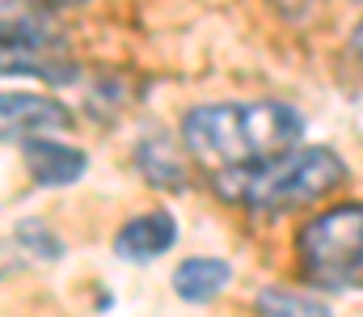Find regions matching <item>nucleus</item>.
I'll list each match as a JSON object with an SVG mask.
<instances>
[{
	"instance_id": "nucleus-12",
	"label": "nucleus",
	"mask_w": 363,
	"mask_h": 317,
	"mask_svg": "<svg viewBox=\"0 0 363 317\" xmlns=\"http://www.w3.org/2000/svg\"><path fill=\"white\" fill-rule=\"evenodd\" d=\"M258 309H262V313H291V317L330 313L321 301H313V296H291V292H262V296H258Z\"/></svg>"
},
{
	"instance_id": "nucleus-10",
	"label": "nucleus",
	"mask_w": 363,
	"mask_h": 317,
	"mask_svg": "<svg viewBox=\"0 0 363 317\" xmlns=\"http://www.w3.org/2000/svg\"><path fill=\"white\" fill-rule=\"evenodd\" d=\"M0 34H21V38H47V43H64L60 30L51 26V17H43L34 4L26 0H0Z\"/></svg>"
},
{
	"instance_id": "nucleus-8",
	"label": "nucleus",
	"mask_w": 363,
	"mask_h": 317,
	"mask_svg": "<svg viewBox=\"0 0 363 317\" xmlns=\"http://www.w3.org/2000/svg\"><path fill=\"white\" fill-rule=\"evenodd\" d=\"M228 279H233L228 262H220V258H186L174 271V292L190 305H207L228 288Z\"/></svg>"
},
{
	"instance_id": "nucleus-13",
	"label": "nucleus",
	"mask_w": 363,
	"mask_h": 317,
	"mask_svg": "<svg viewBox=\"0 0 363 317\" xmlns=\"http://www.w3.org/2000/svg\"><path fill=\"white\" fill-rule=\"evenodd\" d=\"M9 271H17V258H13V245H4V241H0V279H4Z\"/></svg>"
},
{
	"instance_id": "nucleus-3",
	"label": "nucleus",
	"mask_w": 363,
	"mask_h": 317,
	"mask_svg": "<svg viewBox=\"0 0 363 317\" xmlns=\"http://www.w3.org/2000/svg\"><path fill=\"white\" fill-rule=\"evenodd\" d=\"M304 275L321 292H359L363 288V204L321 211L300 233Z\"/></svg>"
},
{
	"instance_id": "nucleus-1",
	"label": "nucleus",
	"mask_w": 363,
	"mask_h": 317,
	"mask_svg": "<svg viewBox=\"0 0 363 317\" xmlns=\"http://www.w3.org/2000/svg\"><path fill=\"white\" fill-rule=\"evenodd\" d=\"M300 135L304 118L283 102H216L190 110L182 123V144L216 174L271 161L296 148Z\"/></svg>"
},
{
	"instance_id": "nucleus-2",
	"label": "nucleus",
	"mask_w": 363,
	"mask_h": 317,
	"mask_svg": "<svg viewBox=\"0 0 363 317\" xmlns=\"http://www.w3.org/2000/svg\"><path fill=\"white\" fill-rule=\"evenodd\" d=\"M347 182V161L330 148H287L271 161L220 169L216 187L254 211H283L300 204H317L321 195Z\"/></svg>"
},
{
	"instance_id": "nucleus-14",
	"label": "nucleus",
	"mask_w": 363,
	"mask_h": 317,
	"mask_svg": "<svg viewBox=\"0 0 363 317\" xmlns=\"http://www.w3.org/2000/svg\"><path fill=\"white\" fill-rule=\"evenodd\" d=\"M351 51H355V60L363 64V21H359V30L351 34Z\"/></svg>"
},
{
	"instance_id": "nucleus-15",
	"label": "nucleus",
	"mask_w": 363,
	"mask_h": 317,
	"mask_svg": "<svg viewBox=\"0 0 363 317\" xmlns=\"http://www.w3.org/2000/svg\"><path fill=\"white\" fill-rule=\"evenodd\" d=\"M43 4H60V9H77V4H85V0H43Z\"/></svg>"
},
{
	"instance_id": "nucleus-4",
	"label": "nucleus",
	"mask_w": 363,
	"mask_h": 317,
	"mask_svg": "<svg viewBox=\"0 0 363 317\" xmlns=\"http://www.w3.org/2000/svg\"><path fill=\"white\" fill-rule=\"evenodd\" d=\"M0 77H38L51 85H72L77 64L64 55V43L0 34Z\"/></svg>"
},
{
	"instance_id": "nucleus-6",
	"label": "nucleus",
	"mask_w": 363,
	"mask_h": 317,
	"mask_svg": "<svg viewBox=\"0 0 363 317\" xmlns=\"http://www.w3.org/2000/svg\"><path fill=\"white\" fill-rule=\"evenodd\" d=\"M178 241V220L169 211H148L140 220H127L114 237V254L127 262H152Z\"/></svg>"
},
{
	"instance_id": "nucleus-11",
	"label": "nucleus",
	"mask_w": 363,
	"mask_h": 317,
	"mask_svg": "<svg viewBox=\"0 0 363 317\" xmlns=\"http://www.w3.org/2000/svg\"><path fill=\"white\" fill-rule=\"evenodd\" d=\"M17 241H21L30 254H38V258H60V254H64V241H60L47 224H38V220H21V224H17Z\"/></svg>"
},
{
	"instance_id": "nucleus-5",
	"label": "nucleus",
	"mask_w": 363,
	"mask_h": 317,
	"mask_svg": "<svg viewBox=\"0 0 363 317\" xmlns=\"http://www.w3.org/2000/svg\"><path fill=\"white\" fill-rule=\"evenodd\" d=\"M72 127V110L38 94H0V140H26Z\"/></svg>"
},
{
	"instance_id": "nucleus-9",
	"label": "nucleus",
	"mask_w": 363,
	"mask_h": 317,
	"mask_svg": "<svg viewBox=\"0 0 363 317\" xmlns=\"http://www.w3.org/2000/svg\"><path fill=\"white\" fill-rule=\"evenodd\" d=\"M135 165L144 169V178L161 191H182L186 187V169H182L178 152L165 144V140H144L135 148Z\"/></svg>"
},
{
	"instance_id": "nucleus-7",
	"label": "nucleus",
	"mask_w": 363,
	"mask_h": 317,
	"mask_svg": "<svg viewBox=\"0 0 363 317\" xmlns=\"http://www.w3.org/2000/svg\"><path fill=\"white\" fill-rule=\"evenodd\" d=\"M21 152H26V165L34 174V182L43 187H68L85 174V152L81 148H68V144H55L47 135H26L21 140Z\"/></svg>"
}]
</instances>
